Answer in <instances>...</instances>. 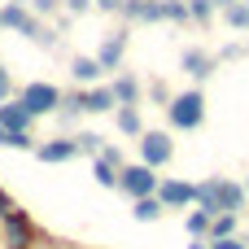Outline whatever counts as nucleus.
I'll return each mask as SVG.
<instances>
[{"mask_svg": "<svg viewBox=\"0 0 249 249\" xmlns=\"http://www.w3.org/2000/svg\"><path fill=\"white\" fill-rule=\"evenodd\" d=\"M210 219H214V214H206L201 206L188 210V214H184V232H188V241H210Z\"/></svg>", "mask_w": 249, "mask_h": 249, "instance_id": "18", "label": "nucleus"}, {"mask_svg": "<svg viewBox=\"0 0 249 249\" xmlns=\"http://www.w3.org/2000/svg\"><path fill=\"white\" fill-rule=\"evenodd\" d=\"M88 171H92V179H96L101 188H114V193H118V166H109L105 158H92Z\"/></svg>", "mask_w": 249, "mask_h": 249, "instance_id": "20", "label": "nucleus"}, {"mask_svg": "<svg viewBox=\"0 0 249 249\" xmlns=\"http://www.w3.org/2000/svg\"><path fill=\"white\" fill-rule=\"evenodd\" d=\"M118 18L127 26H144V22H162V0H123Z\"/></svg>", "mask_w": 249, "mask_h": 249, "instance_id": "14", "label": "nucleus"}, {"mask_svg": "<svg viewBox=\"0 0 249 249\" xmlns=\"http://www.w3.org/2000/svg\"><path fill=\"white\" fill-rule=\"evenodd\" d=\"M0 123H4V131H9V136H22V131H35V123H39V118H35V114L13 96V101H4V105H0Z\"/></svg>", "mask_w": 249, "mask_h": 249, "instance_id": "13", "label": "nucleus"}, {"mask_svg": "<svg viewBox=\"0 0 249 249\" xmlns=\"http://www.w3.org/2000/svg\"><path fill=\"white\" fill-rule=\"evenodd\" d=\"M96 158H105V162H109V166H118V171L127 166V158H123V149H118V144H105V149H101Z\"/></svg>", "mask_w": 249, "mask_h": 249, "instance_id": "26", "label": "nucleus"}, {"mask_svg": "<svg viewBox=\"0 0 249 249\" xmlns=\"http://www.w3.org/2000/svg\"><path fill=\"white\" fill-rule=\"evenodd\" d=\"M214 4H219V9H228V4H241V0H214Z\"/></svg>", "mask_w": 249, "mask_h": 249, "instance_id": "34", "label": "nucleus"}, {"mask_svg": "<svg viewBox=\"0 0 249 249\" xmlns=\"http://www.w3.org/2000/svg\"><path fill=\"white\" fill-rule=\"evenodd\" d=\"M35 236H39V232H35V219H31L22 206H13V210L0 219V245L4 249H31Z\"/></svg>", "mask_w": 249, "mask_h": 249, "instance_id": "5", "label": "nucleus"}, {"mask_svg": "<svg viewBox=\"0 0 249 249\" xmlns=\"http://www.w3.org/2000/svg\"><path fill=\"white\" fill-rule=\"evenodd\" d=\"M114 127H118V136H127V140H140V136L149 131L140 105H118V109H114Z\"/></svg>", "mask_w": 249, "mask_h": 249, "instance_id": "16", "label": "nucleus"}, {"mask_svg": "<svg viewBox=\"0 0 249 249\" xmlns=\"http://www.w3.org/2000/svg\"><path fill=\"white\" fill-rule=\"evenodd\" d=\"M0 35H4V22H0Z\"/></svg>", "mask_w": 249, "mask_h": 249, "instance_id": "37", "label": "nucleus"}, {"mask_svg": "<svg viewBox=\"0 0 249 249\" xmlns=\"http://www.w3.org/2000/svg\"><path fill=\"white\" fill-rule=\"evenodd\" d=\"M4 101H13V74H9V66L0 61V105Z\"/></svg>", "mask_w": 249, "mask_h": 249, "instance_id": "28", "label": "nucleus"}, {"mask_svg": "<svg viewBox=\"0 0 249 249\" xmlns=\"http://www.w3.org/2000/svg\"><path fill=\"white\" fill-rule=\"evenodd\" d=\"M70 83H74V88H92V83H105V66L96 61V53H92V57H88V53L70 57Z\"/></svg>", "mask_w": 249, "mask_h": 249, "instance_id": "11", "label": "nucleus"}, {"mask_svg": "<svg viewBox=\"0 0 249 249\" xmlns=\"http://www.w3.org/2000/svg\"><path fill=\"white\" fill-rule=\"evenodd\" d=\"M13 4H26V9H31V0H13Z\"/></svg>", "mask_w": 249, "mask_h": 249, "instance_id": "35", "label": "nucleus"}, {"mask_svg": "<svg viewBox=\"0 0 249 249\" xmlns=\"http://www.w3.org/2000/svg\"><path fill=\"white\" fill-rule=\"evenodd\" d=\"M79 101H83V114H114V109H118V96H114L109 83L79 88Z\"/></svg>", "mask_w": 249, "mask_h": 249, "instance_id": "12", "label": "nucleus"}, {"mask_svg": "<svg viewBox=\"0 0 249 249\" xmlns=\"http://www.w3.org/2000/svg\"><path fill=\"white\" fill-rule=\"evenodd\" d=\"M0 149H13V136L4 131V123H0Z\"/></svg>", "mask_w": 249, "mask_h": 249, "instance_id": "32", "label": "nucleus"}, {"mask_svg": "<svg viewBox=\"0 0 249 249\" xmlns=\"http://www.w3.org/2000/svg\"><path fill=\"white\" fill-rule=\"evenodd\" d=\"M74 158H79L74 136H53V140L35 144V162H44V166H61V162H74Z\"/></svg>", "mask_w": 249, "mask_h": 249, "instance_id": "9", "label": "nucleus"}, {"mask_svg": "<svg viewBox=\"0 0 249 249\" xmlns=\"http://www.w3.org/2000/svg\"><path fill=\"white\" fill-rule=\"evenodd\" d=\"M109 88H114L118 105H144V83H140L131 70H118V74L109 79Z\"/></svg>", "mask_w": 249, "mask_h": 249, "instance_id": "15", "label": "nucleus"}, {"mask_svg": "<svg viewBox=\"0 0 249 249\" xmlns=\"http://www.w3.org/2000/svg\"><path fill=\"white\" fill-rule=\"evenodd\" d=\"M223 13V22H228V31H236V35H249V4H228V9H219Z\"/></svg>", "mask_w": 249, "mask_h": 249, "instance_id": "19", "label": "nucleus"}, {"mask_svg": "<svg viewBox=\"0 0 249 249\" xmlns=\"http://www.w3.org/2000/svg\"><path fill=\"white\" fill-rule=\"evenodd\" d=\"M236 228H241V214H214V219H210V241L236 236Z\"/></svg>", "mask_w": 249, "mask_h": 249, "instance_id": "23", "label": "nucleus"}, {"mask_svg": "<svg viewBox=\"0 0 249 249\" xmlns=\"http://www.w3.org/2000/svg\"><path fill=\"white\" fill-rule=\"evenodd\" d=\"M31 13H35V18H57V13H66V9H61V0H31Z\"/></svg>", "mask_w": 249, "mask_h": 249, "instance_id": "25", "label": "nucleus"}, {"mask_svg": "<svg viewBox=\"0 0 249 249\" xmlns=\"http://www.w3.org/2000/svg\"><path fill=\"white\" fill-rule=\"evenodd\" d=\"M245 53H249V39H245Z\"/></svg>", "mask_w": 249, "mask_h": 249, "instance_id": "38", "label": "nucleus"}, {"mask_svg": "<svg viewBox=\"0 0 249 249\" xmlns=\"http://www.w3.org/2000/svg\"><path fill=\"white\" fill-rule=\"evenodd\" d=\"M158 179H162V175L136 158V162H127V166L118 171V193H123L127 201H140V197H153V193H158Z\"/></svg>", "mask_w": 249, "mask_h": 249, "instance_id": "3", "label": "nucleus"}, {"mask_svg": "<svg viewBox=\"0 0 249 249\" xmlns=\"http://www.w3.org/2000/svg\"><path fill=\"white\" fill-rule=\"evenodd\" d=\"M144 101H153V105L166 109V105L175 101V88H171L166 79H149V83H144Z\"/></svg>", "mask_w": 249, "mask_h": 249, "instance_id": "21", "label": "nucleus"}, {"mask_svg": "<svg viewBox=\"0 0 249 249\" xmlns=\"http://www.w3.org/2000/svg\"><path fill=\"white\" fill-rule=\"evenodd\" d=\"M214 249H249V241H241V236H223V241H210Z\"/></svg>", "mask_w": 249, "mask_h": 249, "instance_id": "29", "label": "nucleus"}, {"mask_svg": "<svg viewBox=\"0 0 249 249\" xmlns=\"http://www.w3.org/2000/svg\"><path fill=\"white\" fill-rule=\"evenodd\" d=\"M245 4H249V0H245Z\"/></svg>", "mask_w": 249, "mask_h": 249, "instance_id": "39", "label": "nucleus"}, {"mask_svg": "<svg viewBox=\"0 0 249 249\" xmlns=\"http://www.w3.org/2000/svg\"><path fill=\"white\" fill-rule=\"evenodd\" d=\"M214 13H219V4H214V0H188V18H193L197 26H206Z\"/></svg>", "mask_w": 249, "mask_h": 249, "instance_id": "24", "label": "nucleus"}, {"mask_svg": "<svg viewBox=\"0 0 249 249\" xmlns=\"http://www.w3.org/2000/svg\"><path fill=\"white\" fill-rule=\"evenodd\" d=\"M136 149H140V162H144V166L162 171V166H171V158H175V131H171V127H166V131L149 127V131L136 140Z\"/></svg>", "mask_w": 249, "mask_h": 249, "instance_id": "4", "label": "nucleus"}, {"mask_svg": "<svg viewBox=\"0 0 249 249\" xmlns=\"http://www.w3.org/2000/svg\"><path fill=\"white\" fill-rule=\"evenodd\" d=\"M18 101H22L35 118H53V114H57V105H61V88H57V83H48V79H31V83L18 92Z\"/></svg>", "mask_w": 249, "mask_h": 249, "instance_id": "6", "label": "nucleus"}, {"mask_svg": "<svg viewBox=\"0 0 249 249\" xmlns=\"http://www.w3.org/2000/svg\"><path fill=\"white\" fill-rule=\"evenodd\" d=\"M127 44H131V35H127V31H109V35L101 39V48H96V61L105 66V74H118V70H123Z\"/></svg>", "mask_w": 249, "mask_h": 249, "instance_id": "10", "label": "nucleus"}, {"mask_svg": "<svg viewBox=\"0 0 249 249\" xmlns=\"http://www.w3.org/2000/svg\"><path fill=\"white\" fill-rule=\"evenodd\" d=\"M245 193H249V175H245Z\"/></svg>", "mask_w": 249, "mask_h": 249, "instance_id": "36", "label": "nucleus"}, {"mask_svg": "<svg viewBox=\"0 0 249 249\" xmlns=\"http://www.w3.org/2000/svg\"><path fill=\"white\" fill-rule=\"evenodd\" d=\"M74 144H79V158H96L101 149H105V136H96V131H74Z\"/></svg>", "mask_w": 249, "mask_h": 249, "instance_id": "22", "label": "nucleus"}, {"mask_svg": "<svg viewBox=\"0 0 249 249\" xmlns=\"http://www.w3.org/2000/svg\"><path fill=\"white\" fill-rule=\"evenodd\" d=\"M188 249H214L210 241H188Z\"/></svg>", "mask_w": 249, "mask_h": 249, "instance_id": "33", "label": "nucleus"}, {"mask_svg": "<svg viewBox=\"0 0 249 249\" xmlns=\"http://www.w3.org/2000/svg\"><path fill=\"white\" fill-rule=\"evenodd\" d=\"M193 206H201L206 214H241L249 206V193L245 184H236L228 175H206L193 188Z\"/></svg>", "mask_w": 249, "mask_h": 249, "instance_id": "1", "label": "nucleus"}, {"mask_svg": "<svg viewBox=\"0 0 249 249\" xmlns=\"http://www.w3.org/2000/svg\"><path fill=\"white\" fill-rule=\"evenodd\" d=\"M162 214H166V206L158 201V193H153V197H140V201H131V219H136V223H158Z\"/></svg>", "mask_w": 249, "mask_h": 249, "instance_id": "17", "label": "nucleus"}, {"mask_svg": "<svg viewBox=\"0 0 249 249\" xmlns=\"http://www.w3.org/2000/svg\"><path fill=\"white\" fill-rule=\"evenodd\" d=\"M61 9H66L70 18H83V13H92L96 4H92V0H61Z\"/></svg>", "mask_w": 249, "mask_h": 249, "instance_id": "27", "label": "nucleus"}, {"mask_svg": "<svg viewBox=\"0 0 249 249\" xmlns=\"http://www.w3.org/2000/svg\"><path fill=\"white\" fill-rule=\"evenodd\" d=\"M206 123V92L193 83L184 92H175V101L166 105V127L171 131H197Z\"/></svg>", "mask_w": 249, "mask_h": 249, "instance_id": "2", "label": "nucleus"}, {"mask_svg": "<svg viewBox=\"0 0 249 249\" xmlns=\"http://www.w3.org/2000/svg\"><path fill=\"white\" fill-rule=\"evenodd\" d=\"M193 179H175V175H162L158 179V201L166 210H193Z\"/></svg>", "mask_w": 249, "mask_h": 249, "instance_id": "8", "label": "nucleus"}, {"mask_svg": "<svg viewBox=\"0 0 249 249\" xmlns=\"http://www.w3.org/2000/svg\"><path fill=\"white\" fill-rule=\"evenodd\" d=\"M9 210H13V197H9V193H4V188H0V219H4V214H9Z\"/></svg>", "mask_w": 249, "mask_h": 249, "instance_id": "31", "label": "nucleus"}, {"mask_svg": "<svg viewBox=\"0 0 249 249\" xmlns=\"http://www.w3.org/2000/svg\"><path fill=\"white\" fill-rule=\"evenodd\" d=\"M96 4V13H118L123 9V0H92Z\"/></svg>", "mask_w": 249, "mask_h": 249, "instance_id": "30", "label": "nucleus"}, {"mask_svg": "<svg viewBox=\"0 0 249 249\" xmlns=\"http://www.w3.org/2000/svg\"><path fill=\"white\" fill-rule=\"evenodd\" d=\"M179 70L201 88L206 79H214V70H219V53H210V48H197V44H193V48H184V53H179Z\"/></svg>", "mask_w": 249, "mask_h": 249, "instance_id": "7", "label": "nucleus"}]
</instances>
